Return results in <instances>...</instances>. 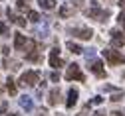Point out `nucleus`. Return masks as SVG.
<instances>
[{
    "label": "nucleus",
    "instance_id": "nucleus-18",
    "mask_svg": "<svg viewBox=\"0 0 125 116\" xmlns=\"http://www.w3.org/2000/svg\"><path fill=\"white\" fill-rule=\"evenodd\" d=\"M28 18L32 20V22H40V14L34 12V10H30V12H28Z\"/></svg>",
    "mask_w": 125,
    "mask_h": 116
},
{
    "label": "nucleus",
    "instance_id": "nucleus-11",
    "mask_svg": "<svg viewBox=\"0 0 125 116\" xmlns=\"http://www.w3.org/2000/svg\"><path fill=\"white\" fill-rule=\"evenodd\" d=\"M77 96H80V94H77L75 89H70V91H68V101H66V106H68V108H72V106L77 102Z\"/></svg>",
    "mask_w": 125,
    "mask_h": 116
},
{
    "label": "nucleus",
    "instance_id": "nucleus-9",
    "mask_svg": "<svg viewBox=\"0 0 125 116\" xmlns=\"http://www.w3.org/2000/svg\"><path fill=\"white\" fill-rule=\"evenodd\" d=\"M26 43H28L26 36H22V34H14V49H18V51H22V49L26 47Z\"/></svg>",
    "mask_w": 125,
    "mask_h": 116
},
{
    "label": "nucleus",
    "instance_id": "nucleus-26",
    "mask_svg": "<svg viewBox=\"0 0 125 116\" xmlns=\"http://www.w3.org/2000/svg\"><path fill=\"white\" fill-rule=\"evenodd\" d=\"M111 116H123V112H119V110H115V112H111Z\"/></svg>",
    "mask_w": 125,
    "mask_h": 116
},
{
    "label": "nucleus",
    "instance_id": "nucleus-21",
    "mask_svg": "<svg viewBox=\"0 0 125 116\" xmlns=\"http://www.w3.org/2000/svg\"><path fill=\"white\" fill-rule=\"evenodd\" d=\"M121 98H123V93H115V94L111 96V101H115V102H117V101H121Z\"/></svg>",
    "mask_w": 125,
    "mask_h": 116
},
{
    "label": "nucleus",
    "instance_id": "nucleus-14",
    "mask_svg": "<svg viewBox=\"0 0 125 116\" xmlns=\"http://www.w3.org/2000/svg\"><path fill=\"white\" fill-rule=\"evenodd\" d=\"M58 98H60V89H52V91H50V96H48V102L54 106V104L58 102Z\"/></svg>",
    "mask_w": 125,
    "mask_h": 116
},
{
    "label": "nucleus",
    "instance_id": "nucleus-4",
    "mask_svg": "<svg viewBox=\"0 0 125 116\" xmlns=\"http://www.w3.org/2000/svg\"><path fill=\"white\" fill-rule=\"evenodd\" d=\"M103 57L111 63V65H119V63H123L125 59H123V55L119 53V51H113V49H103Z\"/></svg>",
    "mask_w": 125,
    "mask_h": 116
},
{
    "label": "nucleus",
    "instance_id": "nucleus-16",
    "mask_svg": "<svg viewBox=\"0 0 125 116\" xmlns=\"http://www.w3.org/2000/svg\"><path fill=\"white\" fill-rule=\"evenodd\" d=\"M66 45H68V49H70L72 53H83V49H82L80 45H77V43H73V41H68Z\"/></svg>",
    "mask_w": 125,
    "mask_h": 116
},
{
    "label": "nucleus",
    "instance_id": "nucleus-3",
    "mask_svg": "<svg viewBox=\"0 0 125 116\" xmlns=\"http://www.w3.org/2000/svg\"><path fill=\"white\" fill-rule=\"evenodd\" d=\"M24 51H26V59L28 61H38V45H36L34 39H28Z\"/></svg>",
    "mask_w": 125,
    "mask_h": 116
},
{
    "label": "nucleus",
    "instance_id": "nucleus-12",
    "mask_svg": "<svg viewBox=\"0 0 125 116\" xmlns=\"http://www.w3.org/2000/svg\"><path fill=\"white\" fill-rule=\"evenodd\" d=\"M20 106H22L24 110H32V108H34L32 96H22V98H20Z\"/></svg>",
    "mask_w": 125,
    "mask_h": 116
},
{
    "label": "nucleus",
    "instance_id": "nucleus-19",
    "mask_svg": "<svg viewBox=\"0 0 125 116\" xmlns=\"http://www.w3.org/2000/svg\"><path fill=\"white\" fill-rule=\"evenodd\" d=\"M70 14H72L70 8H66V6H62V8H60V16H62V18H68Z\"/></svg>",
    "mask_w": 125,
    "mask_h": 116
},
{
    "label": "nucleus",
    "instance_id": "nucleus-10",
    "mask_svg": "<svg viewBox=\"0 0 125 116\" xmlns=\"http://www.w3.org/2000/svg\"><path fill=\"white\" fill-rule=\"evenodd\" d=\"M89 69H91L93 75H97V77H105V69H103V63H101V61H93Z\"/></svg>",
    "mask_w": 125,
    "mask_h": 116
},
{
    "label": "nucleus",
    "instance_id": "nucleus-7",
    "mask_svg": "<svg viewBox=\"0 0 125 116\" xmlns=\"http://www.w3.org/2000/svg\"><path fill=\"white\" fill-rule=\"evenodd\" d=\"M111 45L113 47H123L125 45V36L121 34V31H111Z\"/></svg>",
    "mask_w": 125,
    "mask_h": 116
},
{
    "label": "nucleus",
    "instance_id": "nucleus-8",
    "mask_svg": "<svg viewBox=\"0 0 125 116\" xmlns=\"http://www.w3.org/2000/svg\"><path fill=\"white\" fill-rule=\"evenodd\" d=\"M87 14L91 16V18H97L99 22H103V20L107 18V16H109V12H107V10H99V8H95V6H93V8H91Z\"/></svg>",
    "mask_w": 125,
    "mask_h": 116
},
{
    "label": "nucleus",
    "instance_id": "nucleus-29",
    "mask_svg": "<svg viewBox=\"0 0 125 116\" xmlns=\"http://www.w3.org/2000/svg\"><path fill=\"white\" fill-rule=\"evenodd\" d=\"M10 116H20V114H10Z\"/></svg>",
    "mask_w": 125,
    "mask_h": 116
},
{
    "label": "nucleus",
    "instance_id": "nucleus-15",
    "mask_svg": "<svg viewBox=\"0 0 125 116\" xmlns=\"http://www.w3.org/2000/svg\"><path fill=\"white\" fill-rule=\"evenodd\" d=\"M38 4H40L44 10H54V6H56V0H38Z\"/></svg>",
    "mask_w": 125,
    "mask_h": 116
},
{
    "label": "nucleus",
    "instance_id": "nucleus-28",
    "mask_svg": "<svg viewBox=\"0 0 125 116\" xmlns=\"http://www.w3.org/2000/svg\"><path fill=\"white\" fill-rule=\"evenodd\" d=\"M93 116H105L103 112H95V114H93Z\"/></svg>",
    "mask_w": 125,
    "mask_h": 116
},
{
    "label": "nucleus",
    "instance_id": "nucleus-22",
    "mask_svg": "<svg viewBox=\"0 0 125 116\" xmlns=\"http://www.w3.org/2000/svg\"><path fill=\"white\" fill-rule=\"evenodd\" d=\"M119 22H121V26L125 28V10H123V12L119 14Z\"/></svg>",
    "mask_w": 125,
    "mask_h": 116
},
{
    "label": "nucleus",
    "instance_id": "nucleus-25",
    "mask_svg": "<svg viewBox=\"0 0 125 116\" xmlns=\"http://www.w3.org/2000/svg\"><path fill=\"white\" fill-rule=\"evenodd\" d=\"M24 6H26V4H24V0H18V8H20V10H24Z\"/></svg>",
    "mask_w": 125,
    "mask_h": 116
},
{
    "label": "nucleus",
    "instance_id": "nucleus-20",
    "mask_svg": "<svg viewBox=\"0 0 125 116\" xmlns=\"http://www.w3.org/2000/svg\"><path fill=\"white\" fill-rule=\"evenodd\" d=\"M6 31H8V26H6L4 22H0V36H4Z\"/></svg>",
    "mask_w": 125,
    "mask_h": 116
},
{
    "label": "nucleus",
    "instance_id": "nucleus-30",
    "mask_svg": "<svg viewBox=\"0 0 125 116\" xmlns=\"http://www.w3.org/2000/svg\"><path fill=\"white\" fill-rule=\"evenodd\" d=\"M0 93H2V89H0Z\"/></svg>",
    "mask_w": 125,
    "mask_h": 116
},
{
    "label": "nucleus",
    "instance_id": "nucleus-13",
    "mask_svg": "<svg viewBox=\"0 0 125 116\" xmlns=\"http://www.w3.org/2000/svg\"><path fill=\"white\" fill-rule=\"evenodd\" d=\"M8 18H10V22L18 24L20 28H24V26H26V20H24V18H20V16H14V14H12V10H8Z\"/></svg>",
    "mask_w": 125,
    "mask_h": 116
},
{
    "label": "nucleus",
    "instance_id": "nucleus-2",
    "mask_svg": "<svg viewBox=\"0 0 125 116\" xmlns=\"http://www.w3.org/2000/svg\"><path fill=\"white\" fill-rule=\"evenodd\" d=\"M66 79L68 81H85V77H83V73H82V69H80V65H70L68 67V71H66Z\"/></svg>",
    "mask_w": 125,
    "mask_h": 116
},
{
    "label": "nucleus",
    "instance_id": "nucleus-1",
    "mask_svg": "<svg viewBox=\"0 0 125 116\" xmlns=\"http://www.w3.org/2000/svg\"><path fill=\"white\" fill-rule=\"evenodd\" d=\"M38 83H40V73L38 71H26V73H22L18 85H22V87H34V85H38Z\"/></svg>",
    "mask_w": 125,
    "mask_h": 116
},
{
    "label": "nucleus",
    "instance_id": "nucleus-17",
    "mask_svg": "<svg viewBox=\"0 0 125 116\" xmlns=\"http://www.w3.org/2000/svg\"><path fill=\"white\" fill-rule=\"evenodd\" d=\"M6 89H8V93H10V94H16V83H14L10 77L6 79Z\"/></svg>",
    "mask_w": 125,
    "mask_h": 116
},
{
    "label": "nucleus",
    "instance_id": "nucleus-23",
    "mask_svg": "<svg viewBox=\"0 0 125 116\" xmlns=\"http://www.w3.org/2000/svg\"><path fill=\"white\" fill-rule=\"evenodd\" d=\"M50 79H52L54 83H58V81H60V73H52V75H50Z\"/></svg>",
    "mask_w": 125,
    "mask_h": 116
},
{
    "label": "nucleus",
    "instance_id": "nucleus-27",
    "mask_svg": "<svg viewBox=\"0 0 125 116\" xmlns=\"http://www.w3.org/2000/svg\"><path fill=\"white\" fill-rule=\"evenodd\" d=\"M119 6H121V8H125V0H119Z\"/></svg>",
    "mask_w": 125,
    "mask_h": 116
},
{
    "label": "nucleus",
    "instance_id": "nucleus-5",
    "mask_svg": "<svg viewBox=\"0 0 125 116\" xmlns=\"http://www.w3.org/2000/svg\"><path fill=\"white\" fill-rule=\"evenodd\" d=\"M72 34H73L75 38H80V39H91L93 31H91L89 28H73V30H72Z\"/></svg>",
    "mask_w": 125,
    "mask_h": 116
},
{
    "label": "nucleus",
    "instance_id": "nucleus-6",
    "mask_svg": "<svg viewBox=\"0 0 125 116\" xmlns=\"http://www.w3.org/2000/svg\"><path fill=\"white\" fill-rule=\"evenodd\" d=\"M50 67H54V69L62 67V59H60V47H54L52 51H50Z\"/></svg>",
    "mask_w": 125,
    "mask_h": 116
},
{
    "label": "nucleus",
    "instance_id": "nucleus-24",
    "mask_svg": "<svg viewBox=\"0 0 125 116\" xmlns=\"http://www.w3.org/2000/svg\"><path fill=\"white\" fill-rule=\"evenodd\" d=\"M101 101H103V98H101V96H95V98H93V101H91V102H93V104H101Z\"/></svg>",
    "mask_w": 125,
    "mask_h": 116
}]
</instances>
